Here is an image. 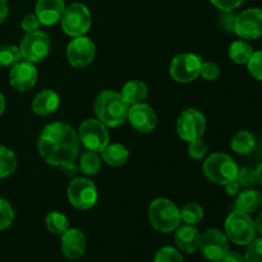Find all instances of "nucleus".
<instances>
[{"instance_id": "39", "label": "nucleus", "mask_w": 262, "mask_h": 262, "mask_svg": "<svg viewBox=\"0 0 262 262\" xmlns=\"http://www.w3.org/2000/svg\"><path fill=\"white\" fill-rule=\"evenodd\" d=\"M40 26L41 23L40 20H38V18L36 17L35 13H33V14L25 15V18H23L22 22H20V27H22V30L25 31L26 33L35 32V31H37L38 28H40Z\"/></svg>"}, {"instance_id": "17", "label": "nucleus", "mask_w": 262, "mask_h": 262, "mask_svg": "<svg viewBox=\"0 0 262 262\" xmlns=\"http://www.w3.org/2000/svg\"><path fill=\"white\" fill-rule=\"evenodd\" d=\"M87 248V241L83 232L74 228H69L61 235V251L69 260H78L84 255Z\"/></svg>"}, {"instance_id": "47", "label": "nucleus", "mask_w": 262, "mask_h": 262, "mask_svg": "<svg viewBox=\"0 0 262 262\" xmlns=\"http://www.w3.org/2000/svg\"><path fill=\"white\" fill-rule=\"evenodd\" d=\"M211 262H215V261H211Z\"/></svg>"}, {"instance_id": "34", "label": "nucleus", "mask_w": 262, "mask_h": 262, "mask_svg": "<svg viewBox=\"0 0 262 262\" xmlns=\"http://www.w3.org/2000/svg\"><path fill=\"white\" fill-rule=\"evenodd\" d=\"M248 71L257 81L262 82V50L253 51L247 63Z\"/></svg>"}, {"instance_id": "30", "label": "nucleus", "mask_w": 262, "mask_h": 262, "mask_svg": "<svg viewBox=\"0 0 262 262\" xmlns=\"http://www.w3.org/2000/svg\"><path fill=\"white\" fill-rule=\"evenodd\" d=\"M22 55L18 46L14 45H3L0 46V67H13L20 61Z\"/></svg>"}, {"instance_id": "11", "label": "nucleus", "mask_w": 262, "mask_h": 262, "mask_svg": "<svg viewBox=\"0 0 262 262\" xmlns=\"http://www.w3.org/2000/svg\"><path fill=\"white\" fill-rule=\"evenodd\" d=\"M206 130V118L200 110L186 109L177 119V133L186 142L202 138Z\"/></svg>"}, {"instance_id": "7", "label": "nucleus", "mask_w": 262, "mask_h": 262, "mask_svg": "<svg viewBox=\"0 0 262 262\" xmlns=\"http://www.w3.org/2000/svg\"><path fill=\"white\" fill-rule=\"evenodd\" d=\"M78 140L89 151L101 152L109 145L110 136L107 127L99 119H86L79 124L77 130Z\"/></svg>"}, {"instance_id": "18", "label": "nucleus", "mask_w": 262, "mask_h": 262, "mask_svg": "<svg viewBox=\"0 0 262 262\" xmlns=\"http://www.w3.org/2000/svg\"><path fill=\"white\" fill-rule=\"evenodd\" d=\"M64 9H66L64 0H37L35 14L41 25L53 26L60 20Z\"/></svg>"}, {"instance_id": "14", "label": "nucleus", "mask_w": 262, "mask_h": 262, "mask_svg": "<svg viewBox=\"0 0 262 262\" xmlns=\"http://www.w3.org/2000/svg\"><path fill=\"white\" fill-rule=\"evenodd\" d=\"M234 33L243 40H256L262 36V9L250 8L235 18Z\"/></svg>"}, {"instance_id": "4", "label": "nucleus", "mask_w": 262, "mask_h": 262, "mask_svg": "<svg viewBox=\"0 0 262 262\" xmlns=\"http://www.w3.org/2000/svg\"><path fill=\"white\" fill-rule=\"evenodd\" d=\"M202 171L210 182L225 186L237 179L238 165L228 154L215 152L210 155L202 165Z\"/></svg>"}, {"instance_id": "46", "label": "nucleus", "mask_w": 262, "mask_h": 262, "mask_svg": "<svg viewBox=\"0 0 262 262\" xmlns=\"http://www.w3.org/2000/svg\"><path fill=\"white\" fill-rule=\"evenodd\" d=\"M4 109H5V99L4 96H3V94H0V115L3 114Z\"/></svg>"}, {"instance_id": "19", "label": "nucleus", "mask_w": 262, "mask_h": 262, "mask_svg": "<svg viewBox=\"0 0 262 262\" xmlns=\"http://www.w3.org/2000/svg\"><path fill=\"white\" fill-rule=\"evenodd\" d=\"M174 241L176 245L182 252L193 253L200 248V242H201V234L199 230L194 228V225H179L177 228Z\"/></svg>"}, {"instance_id": "10", "label": "nucleus", "mask_w": 262, "mask_h": 262, "mask_svg": "<svg viewBox=\"0 0 262 262\" xmlns=\"http://www.w3.org/2000/svg\"><path fill=\"white\" fill-rule=\"evenodd\" d=\"M67 196L72 206L78 210L92 209L99 199L96 186L87 178H74L69 183Z\"/></svg>"}, {"instance_id": "5", "label": "nucleus", "mask_w": 262, "mask_h": 262, "mask_svg": "<svg viewBox=\"0 0 262 262\" xmlns=\"http://www.w3.org/2000/svg\"><path fill=\"white\" fill-rule=\"evenodd\" d=\"M224 229L228 239L238 246L250 245L256 237L255 222L250 214H246L239 210H235L227 217Z\"/></svg>"}, {"instance_id": "25", "label": "nucleus", "mask_w": 262, "mask_h": 262, "mask_svg": "<svg viewBox=\"0 0 262 262\" xmlns=\"http://www.w3.org/2000/svg\"><path fill=\"white\" fill-rule=\"evenodd\" d=\"M229 58L237 64H247L250 58L253 54V49L247 41L237 40L230 43L229 46Z\"/></svg>"}, {"instance_id": "37", "label": "nucleus", "mask_w": 262, "mask_h": 262, "mask_svg": "<svg viewBox=\"0 0 262 262\" xmlns=\"http://www.w3.org/2000/svg\"><path fill=\"white\" fill-rule=\"evenodd\" d=\"M200 76L205 81H215L220 76V68L214 61H202Z\"/></svg>"}, {"instance_id": "29", "label": "nucleus", "mask_w": 262, "mask_h": 262, "mask_svg": "<svg viewBox=\"0 0 262 262\" xmlns=\"http://www.w3.org/2000/svg\"><path fill=\"white\" fill-rule=\"evenodd\" d=\"M17 168V158L9 148L0 146V179L9 177Z\"/></svg>"}, {"instance_id": "41", "label": "nucleus", "mask_w": 262, "mask_h": 262, "mask_svg": "<svg viewBox=\"0 0 262 262\" xmlns=\"http://www.w3.org/2000/svg\"><path fill=\"white\" fill-rule=\"evenodd\" d=\"M220 262H245V258H243V256L241 253L228 251Z\"/></svg>"}, {"instance_id": "21", "label": "nucleus", "mask_w": 262, "mask_h": 262, "mask_svg": "<svg viewBox=\"0 0 262 262\" xmlns=\"http://www.w3.org/2000/svg\"><path fill=\"white\" fill-rule=\"evenodd\" d=\"M120 95L124 99V101L129 106H132V105L140 104V102H143L147 99L148 89L145 82L138 81V79H132V81H128L123 86Z\"/></svg>"}, {"instance_id": "1", "label": "nucleus", "mask_w": 262, "mask_h": 262, "mask_svg": "<svg viewBox=\"0 0 262 262\" xmlns=\"http://www.w3.org/2000/svg\"><path fill=\"white\" fill-rule=\"evenodd\" d=\"M38 154L48 164L63 166L73 164L79 152L77 132L64 122H54L46 125L37 142Z\"/></svg>"}, {"instance_id": "26", "label": "nucleus", "mask_w": 262, "mask_h": 262, "mask_svg": "<svg viewBox=\"0 0 262 262\" xmlns=\"http://www.w3.org/2000/svg\"><path fill=\"white\" fill-rule=\"evenodd\" d=\"M46 229L55 235H63L69 229L68 217L59 211H51L45 217Z\"/></svg>"}, {"instance_id": "42", "label": "nucleus", "mask_w": 262, "mask_h": 262, "mask_svg": "<svg viewBox=\"0 0 262 262\" xmlns=\"http://www.w3.org/2000/svg\"><path fill=\"white\" fill-rule=\"evenodd\" d=\"M239 189H241V184L238 183L237 179H234V181L225 184V191H227V193L229 194V196H235V194H238L239 193Z\"/></svg>"}, {"instance_id": "36", "label": "nucleus", "mask_w": 262, "mask_h": 262, "mask_svg": "<svg viewBox=\"0 0 262 262\" xmlns=\"http://www.w3.org/2000/svg\"><path fill=\"white\" fill-rule=\"evenodd\" d=\"M207 154V145L202 141V138L188 142V155L196 160H201L206 156Z\"/></svg>"}, {"instance_id": "23", "label": "nucleus", "mask_w": 262, "mask_h": 262, "mask_svg": "<svg viewBox=\"0 0 262 262\" xmlns=\"http://www.w3.org/2000/svg\"><path fill=\"white\" fill-rule=\"evenodd\" d=\"M262 206V194L256 189H246L238 194L235 207L246 214H253Z\"/></svg>"}, {"instance_id": "35", "label": "nucleus", "mask_w": 262, "mask_h": 262, "mask_svg": "<svg viewBox=\"0 0 262 262\" xmlns=\"http://www.w3.org/2000/svg\"><path fill=\"white\" fill-rule=\"evenodd\" d=\"M237 182L241 184V187L250 188L256 183V173L255 169L250 166H245L242 169H238Z\"/></svg>"}, {"instance_id": "32", "label": "nucleus", "mask_w": 262, "mask_h": 262, "mask_svg": "<svg viewBox=\"0 0 262 262\" xmlns=\"http://www.w3.org/2000/svg\"><path fill=\"white\" fill-rule=\"evenodd\" d=\"M14 220V211L9 202L0 199V230L8 229Z\"/></svg>"}, {"instance_id": "8", "label": "nucleus", "mask_w": 262, "mask_h": 262, "mask_svg": "<svg viewBox=\"0 0 262 262\" xmlns=\"http://www.w3.org/2000/svg\"><path fill=\"white\" fill-rule=\"evenodd\" d=\"M51 49L50 37L43 31H35V32L26 33L19 45V51L22 59L30 63H40L43 59L48 58Z\"/></svg>"}, {"instance_id": "6", "label": "nucleus", "mask_w": 262, "mask_h": 262, "mask_svg": "<svg viewBox=\"0 0 262 262\" xmlns=\"http://www.w3.org/2000/svg\"><path fill=\"white\" fill-rule=\"evenodd\" d=\"M60 23L64 32L71 37L84 36L91 28V13L82 3H72L64 9Z\"/></svg>"}, {"instance_id": "44", "label": "nucleus", "mask_w": 262, "mask_h": 262, "mask_svg": "<svg viewBox=\"0 0 262 262\" xmlns=\"http://www.w3.org/2000/svg\"><path fill=\"white\" fill-rule=\"evenodd\" d=\"M256 173V183H258L260 186H262V163L258 164L257 168L255 169Z\"/></svg>"}, {"instance_id": "20", "label": "nucleus", "mask_w": 262, "mask_h": 262, "mask_svg": "<svg viewBox=\"0 0 262 262\" xmlns=\"http://www.w3.org/2000/svg\"><path fill=\"white\" fill-rule=\"evenodd\" d=\"M60 105V97L54 90H42L32 101V110L37 115L53 114Z\"/></svg>"}, {"instance_id": "2", "label": "nucleus", "mask_w": 262, "mask_h": 262, "mask_svg": "<svg viewBox=\"0 0 262 262\" xmlns=\"http://www.w3.org/2000/svg\"><path fill=\"white\" fill-rule=\"evenodd\" d=\"M94 109L96 119L107 128H115L124 124L127 120L129 105L124 101L120 92L105 90L97 95Z\"/></svg>"}, {"instance_id": "13", "label": "nucleus", "mask_w": 262, "mask_h": 262, "mask_svg": "<svg viewBox=\"0 0 262 262\" xmlns=\"http://www.w3.org/2000/svg\"><path fill=\"white\" fill-rule=\"evenodd\" d=\"M199 250H201L202 255L207 260L220 262L225 256V253L229 251L228 237L225 235V233L216 229V228L207 229L201 235V242H200Z\"/></svg>"}, {"instance_id": "43", "label": "nucleus", "mask_w": 262, "mask_h": 262, "mask_svg": "<svg viewBox=\"0 0 262 262\" xmlns=\"http://www.w3.org/2000/svg\"><path fill=\"white\" fill-rule=\"evenodd\" d=\"M9 13V7H8L7 0H0V25L5 20Z\"/></svg>"}, {"instance_id": "24", "label": "nucleus", "mask_w": 262, "mask_h": 262, "mask_svg": "<svg viewBox=\"0 0 262 262\" xmlns=\"http://www.w3.org/2000/svg\"><path fill=\"white\" fill-rule=\"evenodd\" d=\"M256 141L252 133L248 130H238L230 141V147L239 155H248L255 148Z\"/></svg>"}, {"instance_id": "16", "label": "nucleus", "mask_w": 262, "mask_h": 262, "mask_svg": "<svg viewBox=\"0 0 262 262\" xmlns=\"http://www.w3.org/2000/svg\"><path fill=\"white\" fill-rule=\"evenodd\" d=\"M38 78L37 69L35 64L30 61L20 60L12 67L9 73L10 86L19 92H25L32 89Z\"/></svg>"}, {"instance_id": "15", "label": "nucleus", "mask_w": 262, "mask_h": 262, "mask_svg": "<svg viewBox=\"0 0 262 262\" xmlns=\"http://www.w3.org/2000/svg\"><path fill=\"white\" fill-rule=\"evenodd\" d=\"M127 120L130 127L140 133H150L158 125V117L152 107L145 102L129 106Z\"/></svg>"}, {"instance_id": "27", "label": "nucleus", "mask_w": 262, "mask_h": 262, "mask_svg": "<svg viewBox=\"0 0 262 262\" xmlns=\"http://www.w3.org/2000/svg\"><path fill=\"white\" fill-rule=\"evenodd\" d=\"M101 168V160H100L97 152L89 151L83 152L79 158V169L84 176H95Z\"/></svg>"}, {"instance_id": "22", "label": "nucleus", "mask_w": 262, "mask_h": 262, "mask_svg": "<svg viewBox=\"0 0 262 262\" xmlns=\"http://www.w3.org/2000/svg\"><path fill=\"white\" fill-rule=\"evenodd\" d=\"M129 158V151L124 145L120 143H109L104 150L101 151L102 161L110 166H122L124 165Z\"/></svg>"}, {"instance_id": "3", "label": "nucleus", "mask_w": 262, "mask_h": 262, "mask_svg": "<svg viewBox=\"0 0 262 262\" xmlns=\"http://www.w3.org/2000/svg\"><path fill=\"white\" fill-rule=\"evenodd\" d=\"M148 222L160 233H171L181 225L178 206L168 199H156L148 206Z\"/></svg>"}, {"instance_id": "45", "label": "nucleus", "mask_w": 262, "mask_h": 262, "mask_svg": "<svg viewBox=\"0 0 262 262\" xmlns=\"http://www.w3.org/2000/svg\"><path fill=\"white\" fill-rule=\"evenodd\" d=\"M255 227H256V230H258V233L262 235V211L258 214V216L256 217Z\"/></svg>"}, {"instance_id": "28", "label": "nucleus", "mask_w": 262, "mask_h": 262, "mask_svg": "<svg viewBox=\"0 0 262 262\" xmlns=\"http://www.w3.org/2000/svg\"><path fill=\"white\" fill-rule=\"evenodd\" d=\"M181 212V220L184 224L188 225H196L204 219V209L201 205L196 204V202H189V204L184 205L182 209H179Z\"/></svg>"}, {"instance_id": "12", "label": "nucleus", "mask_w": 262, "mask_h": 262, "mask_svg": "<svg viewBox=\"0 0 262 262\" xmlns=\"http://www.w3.org/2000/svg\"><path fill=\"white\" fill-rule=\"evenodd\" d=\"M96 55V46L87 36H78L68 43L66 56L73 68H84L92 63Z\"/></svg>"}, {"instance_id": "40", "label": "nucleus", "mask_w": 262, "mask_h": 262, "mask_svg": "<svg viewBox=\"0 0 262 262\" xmlns=\"http://www.w3.org/2000/svg\"><path fill=\"white\" fill-rule=\"evenodd\" d=\"M210 2L222 12H229V10L237 9L239 5L243 4L245 0H210Z\"/></svg>"}, {"instance_id": "38", "label": "nucleus", "mask_w": 262, "mask_h": 262, "mask_svg": "<svg viewBox=\"0 0 262 262\" xmlns=\"http://www.w3.org/2000/svg\"><path fill=\"white\" fill-rule=\"evenodd\" d=\"M235 18L237 14L234 10H229V12H223L219 17V25L227 32H234V26H235Z\"/></svg>"}, {"instance_id": "33", "label": "nucleus", "mask_w": 262, "mask_h": 262, "mask_svg": "<svg viewBox=\"0 0 262 262\" xmlns=\"http://www.w3.org/2000/svg\"><path fill=\"white\" fill-rule=\"evenodd\" d=\"M243 258H245V262H262V238L253 239L248 245Z\"/></svg>"}, {"instance_id": "31", "label": "nucleus", "mask_w": 262, "mask_h": 262, "mask_svg": "<svg viewBox=\"0 0 262 262\" xmlns=\"http://www.w3.org/2000/svg\"><path fill=\"white\" fill-rule=\"evenodd\" d=\"M154 262H184L183 256L179 252L177 248L174 247H166L160 248V250L156 252Z\"/></svg>"}, {"instance_id": "9", "label": "nucleus", "mask_w": 262, "mask_h": 262, "mask_svg": "<svg viewBox=\"0 0 262 262\" xmlns=\"http://www.w3.org/2000/svg\"><path fill=\"white\" fill-rule=\"evenodd\" d=\"M204 59L193 53H183L177 55L169 67V74L178 83H189L200 77Z\"/></svg>"}]
</instances>
